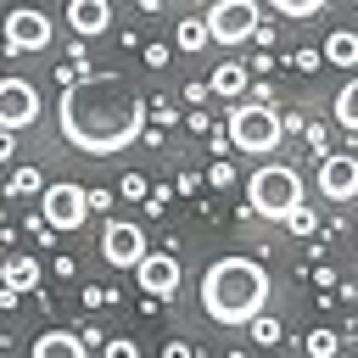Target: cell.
Wrapping results in <instances>:
<instances>
[{"label": "cell", "instance_id": "6da1fadb", "mask_svg": "<svg viewBox=\"0 0 358 358\" xmlns=\"http://www.w3.org/2000/svg\"><path fill=\"white\" fill-rule=\"evenodd\" d=\"M56 129L67 134L73 151H90V157H117L129 151L134 140H145V95L129 90L123 78L112 73H95L73 90H62L56 101Z\"/></svg>", "mask_w": 358, "mask_h": 358}, {"label": "cell", "instance_id": "7a4b0ae2", "mask_svg": "<svg viewBox=\"0 0 358 358\" xmlns=\"http://www.w3.org/2000/svg\"><path fill=\"white\" fill-rule=\"evenodd\" d=\"M196 296H201V313L207 319H218V324H252L268 308V268L257 257H241V252L235 257H218V263L201 268Z\"/></svg>", "mask_w": 358, "mask_h": 358}, {"label": "cell", "instance_id": "3957f363", "mask_svg": "<svg viewBox=\"0 0 358 358\" xmlns=\"http://www.w3.org/2000/svg\"><path fill=\"white\" fill-rule=\"evenodd\" d=\"M246 207L257 213V218H268V224H285L296 207H302V173L291 168V162H257L252 173H246Z\"/></svg>", "mask_w": 358, "mask_h": 358}, {"label": "cell", "instance_id": "277c9868", "mask_svg": "<svg viewBox=\"0 0 358 358\" xmlns=\"http://www.w3.org/2000/svg\"><path fill=\"white\" fill-rule=\"evenodd\" d=\"M224 134H229V145H235V151H246V157L268 162V157L280 151V140H285V117H280L268 101H241V106H229Z\"/></svg>", "mask_w": 358, "mask_h": 358}, {"label": "cell", "instance_id": "5b68a950", "mask_svg": "<svg viewBox=\"0 0 358 358\" xmlns=\"http://www.w3.org/2000/svg\"><path fill=\"white\" fill-rule=\"evenodd\" d=\"M90 190L84 185H73V179H50L45 185V196H39V218H45V229H78V224H90Z\"/></svg>", "mask_w": 358, "mask_h": 358}, {"label": "cell", "instance_id": "8992f818", "mask_svg": "<svg viewBox=\"0 0 358 358\" xmlns=\"http://www.w3.org/2000/svg\"><path fill=\"white\" fill-rule=\"evenodd\" d=\"M257 28H263V11L252 0H218V6H207V39L213 45H246Z\"/></svg>", "mask_w": 358, "mask_h": 358}, {"label": "cell", "instance_id": "52a82bcc", "mask_svg": "<svg viewBox=\"0 0 358 358\" xmlns=\"http://www.w3.org/2000/svg\"><path fill=\"white\" fill-rule=\"evenodd\" d=\"M313 190L324 201H352L358 196V151H324L319 173H313Z\"/></svg>", "mask_w": 358, "mask_h": 358}, {"label": "cell", "instance_id": "ba28073f", "mask_svg": "<svg viewBox=\"0 0 358 358\" xmlns=\"http://www.w3.org/2000/svg\"><path fill=\"white\" fill-rule=\"evenodd\" d=\"M50 39H56V28H50V17H45V11L17 6V11L6 17V50H11V56H34V50H45Z\"/></svg>", "mask_w": 358, "mask_h": 358}, {"label": "cell", "instance_id": "9c48e42d", "mask_svg": "<svg viewBox=\"0 0 358 358\" xmlns=\"http://www.w3.org/2000/svg\"><path fill=\"white\" fill-rule=\"evenodd\" d=\"M145 229L140 224H129V218H112L106 229H101V257L112 263V268H140L145 263Z\"/></svg>", "mask_w": 358, "mask_h": 358}, {"label": "cell", "instance_id": "30bf717a", "mask_svg": "<svg viewBox=\"0 0 358 358\" xmlns=\"http://www.w3.org/2000/svg\"><path fill=\"white\" fill-rule=\"evenodd\" d=\"M28 123H39V90L11 73V78H0V129L17 134V129H28Z\"/></svg>", "mask_w": 358, "mask_h": 358}, {"label": "cell", "instance_id": "8fae6325", "mask_svg": "<svg viewBox=\"0 0 358 358\" xmlns=\"http://www.w3.org/2000/svg\"><path fill=\"white\" fill-rule=\"evenodd\" d=\"M134 285H140L151 302L179 296V257H173V252H145V263L134 268Z\"/></svg>", "mask_w": 358, "mask_h": 358}, {"label": "cell", "instance_id": "7c38bea8", "mask_svg": "<svg viewBox=\"0 0 358 358\" xmlns=\"http://www.w3.org/2000/svg\"><path fill=\"white\" fill-rule=\"evenodd\" d=\"M67 28L78 34V45L95 39V34L112 28V6H106V0H67Z\"/></svg>", "mask_w": 358, "mask_h": 358}, {"label": "cell", "instance_id": "4fadbf2b", "mask_svg": "<svg viewBox=\"0 0 358 358\" xmlns=\"http://www.w3.org/2000/svg\"><path fill=\"white\" fill-rule=\"evenodd\" d=\"M0 280H6V291L28 296V291H39V280H45V263H39L34 252H11V257L0 263Z\"/></svg>", "mask_w": 358, "mask_h": 358}, {"label": "cell", "instance_id": "5bb4252c", "mask_svg": "<svg viewBox=\"0 0 358 358\" xmlns=\"http://www.w3.org/2000/svg\"><path fill=\"white\" fill-rule=\"evenodd\" d=\"M28 358H90V347H84L78 330H39Z\"/></svg>", "mask_w": 358, "mask_h": 358}, {"label": "cell", "instance_id": "9a60e30c", "mask_svg": "<svg viewBox=\"0 0 358 358\" xmlns=\"http://www.w3.org/2000/svg\"><path fill=\"white\" fill-rule=\"evenodd\" d=\"M207 90L241 106V90H252V67H246V62H218V67L207 73Z\"/></svg>", "mask_w": 358, "mask_h": 358}, {"label": "cell", "instance_id": "2e32d148", "mask_svg": "<svg viewBox=\"0 0 358 358\" xmlns=\"http://www.w3.org/2000/svg\"><path fill=\"white\" fill-rule=\"evenodd\" d=\"M324 62H336V67L358 73V28H336V34L324 39Z\"/></svg>", "mask_w": 358, "mask_h": 358}, {"label": "cell", "instance_id": "e0dca14e", "mask_svg": "<svg viewBox=\"0 0 358 358\" xmlns=\"http://www.w3.org/2000/svg\"><path fill=\"white\" fill-rule=\"evenodd\" d=\"M330 112H336V123H341L347 134H358V73H347V84L336 90V101H330Z\"/></svg>", "mask_w": 358, "mask_h": 358}, {"label": "cell", "instance_id": "ac0fdd59", "mask_svg": "<svg viewBox=\"0 0 358 358\" xmlns=\"http://www.w3.org/2000/svg\"><path fill=\"white\" fill-rule=\"evenodd\" d=\"M6 190H11V196H45V173H39V168H11Z\"/></svg>", "mask_w": 358, "mask_h": 358}, {"label": "cell", "instance_id": "d6986e66", "mask_svg": "<svg viewBox=\"0 0 358 358\" xmlns=\"http://www.w3.org/2000/svg\"><path fill=\"white\" fill-rule=\"evenodd\" d=\"M207 45V17H185L179 22V50H201Z\"/></svg>", "mask_w": 358, "mask_h": 358}, {"label": "cell", "instance_id": "ffe728a7", "mask_svg": "<svg viewBox=\"0 0 358 358\" xmlns=\"http://www.w3.org/2000/svg\"><path fill=\"white\" fill-rule=\"evenodd\" d=\"M302 347H308V358H336V352H341L336 330H308V341H302Z\"/></svg>", "mask_w": 358, "mask_h": 358}, {"label": "cell", "instance_id": "44dd1931", "mask_svg": "<svg viewBox=\"0 0 358 358\" xmlns=\"http://www.w3.org/2000/svg\"><path fill=\"white\" fill-rule=\"evenodd\" d=\"M274 11H280V17H319L324 0H274Z\"/></svg>", "mask_w": 358, "mask_h": 358}, {"label": "cell", "instance_id": "7402d4cb", "mask_svg": "<svg viewBox=\"0 0 358 358\" xmlns=\"http://www.w3.org/2000/svg\"><path fill=\"white\" fill-rule=\"evenodd\" d=\"M252 336H257L263 347H274V341H280L285 330H280V319H274V313H257V319H252Z\"/></svg>", "mask_w": 358, "mask_h": 358}, {"label": "cell", "instance_id": "603a6c76", "mask_svg": "<svg viewBox=\"0 0 358 358\" xmlns=\"http://www.w3.org/2000/svg\"><path fill=\"white\" fill-rule=\"evenodd\" d=\"M207 185H218V190H229V185H235V168H229V162L218 157V162L207 168Z\"/></svg>", "mask_w": 358, "mask_h": 358}, {"label": "cell", "instance_id": "cb8c5ba5", "mask_svg": "<svg viewBox=\"0 0 358 358\" xmlns=\"http://www.w3.org/2000/svg\"><path fill=\"white\" fill-rule=\"evenodd\" d=\"M117 196L140 201V196H145V173H123V179H117Z\"/></svg>", "mask_w": 358, "mask_h": 358}, {"label": "cell", "instance_id": "d4e9b609", "mask_svg": "<svg viewBox=\"0 0 358 358\" xmlns=\"http://www.w3.org/2000/svg\"><path fill=\"white\" fill-rule=\"evenodd\" d=\"M313 224H319V218H313L308 207H296V213L285 218V229H296V235H313Z\"/></svg>", "mask_w": 358, "mask_h": 358}, {"label": "cell", "instance_id": "484cf974", "mask_svg": "<svg viewBox=\"0 0 358 358\" xmlns=\"http://www.w3.org/2000/svg\"><path fill=\"white\" fill-rule=\"evenodd\" d=\"M101 352H106V358H140V347H134V341H123V336H112Z\"/></svg>", "mask_w": 358, "mask_h": 358}, {"label": "cell", "instance_id": "4316f807", "mask_svg": "<svg viewBox=\"0 0 358 358\" xmlns=\"http://www.w3.org/2000/svg\"><path fill=\"white\" fill-rule=\"evenodd\" d=\"M302 140H308V145L324 157V140H330V134H324V123H319V117H308V134H302Z\"/></svg>", "mask_w": 358, "mask_h": 358}, {"label": "cell", "instance_id": "83f0119b", "mask_svg": "<svg viewBox=\"0 0 358 358\" xmlns=\"http://www.w3.org/2000/svg\"><path fill=\"white\" fill-rule=\"evenodd\" d=\"M145 62L151 67H168V45H145Z\"/></svg>", "mask_w": 358, "mask_h": 358}, {"label": "cell", "instance_id": "f1b7e54d", "mask_svg": "<svg viewBox=\"0 0 358 358\" xmlns=\"http://www.w3.org/2000/svg\"><path fill=\"white\" fill-rule=\"evenodd\" d=\"M319 62H324V50H296V67H302V73H308V67H319Z\"/></svg>", "mask_w": 358, "mask_h": 358}, {"label": "cell", "instance_id": "f546056e", "mask_svg": "<svg viewBox=\"0 0 358 358\" xmlns=\"http://www.w3.org/2000/svg\"><path fill=\"white\" fill-rule=\"evenodd\" d=\"M162 358H190V347H185V341H168V347H162Z\"/></svg>", "mask_w": 358, "mask_h": 358}]
</instances>
